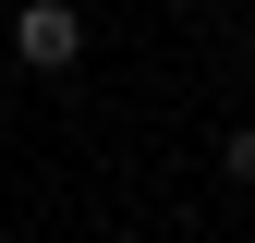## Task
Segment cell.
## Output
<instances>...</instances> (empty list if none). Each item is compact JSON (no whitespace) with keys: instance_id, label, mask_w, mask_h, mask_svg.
Here are the masks:
<instances>
[{"instance_id":"obj_1","label":"cell","mask_w":255,"mask_h":243,"mask_svg":"<svg viewBox=\"0 0 255 243\" xmlns=\"http://www.w3.org/2000/svg\"><path fill=\"white\" fill-rule=\"evenodd\" d=\"M0 37H12L24 73H73V61H85V12H73V0H12Z\"/></svg>"},{"instance_id":"obj_2","label":"cell","mask_w":255,"mask_h":243,"mask_svg":"<svg viewBox=\"0 0 255 243\" xmlns=\"http://www.w3.org/2000/svg\"><path fill=\"white\" fill-rule=\"evenodd\" d=\"M219 182H243V195H255V122H231V134H219Z\"/></svg>"},{"instance_id":"obj_3","label":"cell","mask_w":255,"mask_h":243,"mask_svg":"<svg viewBox=\"0 0 255 243\" xmlns=\"http://www.w3.org/2000/svg\"><path fill=\"white\" fill-rule=\"evenodd\" d=\"M182 12H231V0H182Z\"/></svg>"}]
</instances>
